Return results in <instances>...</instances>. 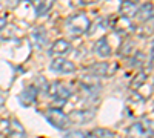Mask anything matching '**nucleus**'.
<instances>
[{
  "label": "nucleus",
  "instance_id": "obj_15",
  "mask_svg": "<svg viewBox=\"0 0 154 138\" xmlns=\"http://www.w3.org/2000/svg\"><path fill=\"white\" fill-rule=\"evenodd\" d=\"M136 54V45L133 40H125L120 46V55L123 57H130V55H134Z\"/></svg>",
  "mask_w": 154,
  "mask_h": 138
},
{
  "label": "nucleus",
  "instance_id": "obj_11",
  "mask_svg": "<svg viewBox=\"0 0 154 138\" xmlns=\"http://www.w3.org/2000/svg\"><path fill=\"white\" fill-rule=\"evenodd\" d=\"M94 52H96L99 57H102V58H106V57L111 55L112 49H111V45H109L108 40H106V37H102V39H99V42L94 45Z\"/></svg>",
  "mask_w": 154,
  "mask_h": 138
},
{
  "label": "nucleus",
  "instance_id": "obj_13",
  "mask_svg": "<svg viewBox=\"0 0 154 138\" xmlns=\"http://www.w3.org/2000/svg\"><path fill=\"white\" fill-rule=\"evenodd\" d=\"M136 16H137V19L140 20V22H151V19H152V3H145V5H142L139 9H137V12H136Z\"/></svg>",
  "mask_w": 154,
  "mask_h": 138
},
{
  "label": "nucleus",
  "instance_id": "obj_23",
  "mask_svg": "<svg viewBox=\"0 0 154 138\" xmlns=\"http://www.w3.org/2000/svg\"><path fill=\"white\" fill-rule=\"evenodd\" d=\"M139 2V0H122V3H133V5H136Z\"/></svg>",
  "mask_w": 154,
  "mask_h": 138
},
{
  "label": "nucleus",
  "instance_id": "obj_21",
  "mask_svg": "<svg viewBox=\"0 0 154 138\" xmlns=\"http://www.w3.org/2000/svg\"><path fill=\"white\" fill-rule=\"evenodd\" d=\"M63 138H86V134L82 131H69L68 134H65Z\"/></svg>",
  "mask_w": 154,
  "mask_h": 138
},
{
  "label": "nucleus",
  "instance_id": "obj_2",
  "mask_svg": "<svg viewBox=\"0 0 154 138\" xmlns=\"http://www.w3.org/2000/svg\"><path fill=\"white\" fill-rule=\"evenodd\" d=\"M45 117H46L48 123H49V124H53L56 129L63 131V129H66V128L69 126L68 115H66L62 109H56V107L48 109V110H46V114H45Z\"/></svg>",
  "mask_w": 154,
  "mask_h": 138
},
{
  "label": "nucleus",
  "instance_id": "obj_12",
  "mask_svg": "<svg viewBox=\"0 0 154 138\" xmlns=\"http://www.w3.org/2000/svg\"><path fill=\"white\" fill-rule=\"evenodd\" d=\"M32 5H34L37 17H42V16L48 14L49 9L53 8L54 0H32Z\"/></svg>",
  "mask_w": 154,
  "mask_h": 138
},
{
  "label": "nucleus",
  "instance_id": "obj_1",
  "mask_svg": "<svg viewBox=\"0 0 154 138\" xmlns=\"http://www.w3.org/2000/svg\"><path fill=\"white\" fill-rule=\"evenodd\" d=\"M89 28H91V22L85 14H75L66 20V29L74 37H80L86 34Z\"/></svg>",
  "mask_w": 154,
  "mask_h": 138
},
{
  "label": "nucleus",
  "instance_id": "obj_10",
  "mask_svg": "<svg viewBox=\"0 0 154 138\" xmlns=\"http://www.w3.org/2000/svg\"><path fill=\"white\" fill-rule=\"evenodd\" d=\"M6 138H26V132H25L23 126L17 120H9V128Z\"/></svg>",
  "mask_w": 154,
  "mask_h": 138
},
{
  "label": "nucleus",
  "instance_id": "obj_22",
  "mask_svg": "<svg viewBox=\"0 0 154 138\" xmlns=\"http://www.w3.org/2000/svg\"><path fill=\"white\" fill-rule=\"evenodd\" d=\"M5 25H6V19L2 16V17H0V31H2V29L5 28Z\"/></svg>",
  "mask_w": 154,
  "mask_h": 138
},
{
  "label": "nucleus",
  "instance_id": "obj_8",
  "mask_svg": "<svg viewBox=\"0 0 154 138\" xmlns=\"http://www.w3.org/2000/svg\"><path fill=\"white\" fill-rule=\"evenodd\" d=\"M35 98H37V87H34V86H28V87H25V89L20 92V95H19V101H20L22 106L28 107V106H31V104L35 101Z\"/></svg>",
  "mask_w": 154,
  "mask_h": 138
},
{
  "label": "nucleus",
  "instance_id": "obj_16",
  "mask_svg": "<svg viewBox=\"0 0 154 138\" xmlns=\"http://www.w3.org/2000/svg\"><path fill=\"white\" fill-rule=\"evenodd\" d=\"M86 138H114V134L108 129L99 128V129H94L93 132H89V135H86Z\"/></svg>",
  "mask_w": 154,
  "mask_h": 138
},
{
  "label": "nucleus",
  "instance_id": "obj_17",
  "mask_svg": "<svg viewBox=\"0 0 154 138\" xmlns=\"http://www.w3.org/2000/svg\"><path fill=\"white\" fill-rule=\"evenodd\" d=\"M122 16L123 17H126V19H130V17H133V16H136V12H137V8H136V5H133V3H123L122 5Z\"/></svg>",
  "mask_w": 154,
  "mask_h": 138
},
{
  "label": "nucleus",
  "instance_id": "obj_7",
  "mask_svg": "<svg viewBox=\"0 0 154 138\" xmlns=\"http://www.w3.org/2000/svg\"><path fill=\"white\" fill-rule=\"evenodd\" d=\"M71 52V43L68 40H57L53 43V46H51L49 49V54L51 55H56V57H63V55H66Z\"/></svg>",
  "mask_w": 154,
  "mask_h": 138
},
{
  "label": "nucleus",
  "instance_id": "obj_4",
  "mask_svg": "<svg viewBox=\"0 0 154 138\" xmlns=\"http://www.w3.org/2000/svg\"><path fill=\"white\" fill-rule=\"evenodd\" d=\"M49 69L53 72H56V74H72L75 71V66L69 60H65V58L59 57V58H54L49 63Z\"/></svg>",
  "mask_w": 154,
  "mask_h": 138
},
{
  "label": "nucleus",
  "instance_id": "obj_9",
  "mask_svg": "<svg viewBox=\"0 0 154 138\" xmlns=\"http://www.w3.org/2000/svg\"><path fill=\"white\" fill-rule=\"evenodd\" d=\"M88 74L91 75H97V77H106V75L112 74V69L108 63H105V61H100V63H94L91 65L88 69H86Z\"/></svg>",
  "mask_w": 154,
  "mask_h": 138
},
{
  "label": "nucleus",
  "instance_id": "obj_19",
  "mask_svg": "<svg viewBox=\"0 0 154 138\" xmlns=\"http://www.w3.org/2000/svg\"><path fill=\"white\" fill-rule=\"evenodd\" d=\"M145 80H146V74L139 72L137 77L133 80V87H134V89H139V87L142 86V84H145Z\"/></svg>",
  "mask_w": 154,
  "mask_h": 138
},
{
  "label": "nucleus",
  "instance_id": "obj_18",
  "mask_svg": "<svg viewBox=\"0 0 154 138\" xmlns=\"http://www.w3.org/2000/svg\"><path fill=\"white\" fill-rule=\"evenodd\" d=\"M130 135L131 137H136V138H139V137H142V135H145V132H143V128H142V124L140 123H136V124H133V126L130 128Z\"/></svg>",
  "mask_w": 154,
  "mask_h": 138
},
{
  "label": "nucleus",
  "instance_id": "obj_20",
  "mask_svg": "<svg viewBox=\"0 0 154 138\" xmlns=\"http://www.w3.org/2000/svg\"><path fill=\"white\" fill-rule=\"evenodd\" d=\"M99 0H69L71 6H85V5H93L97 3Z\"/></svg>",
  "mask_w": 154,
  "mask_h": 138
},
{
  "label": "nucleus",
  "instance_id": "obj_3",
  "mask_svg": "<svg viewBox=\"0 0 154 138\" xmlns=\"http://www.w3.org/2000/svg\"><path fill=\"white\" fill-rule=\"evenodd\" d=\"M46 92L53 97L56 101H59L60 104H65V101L71 97L69 86L65 84V83H60V81H54L53 84H48Z\"/></svg>",
  "mask_w": 154,
  "mask_h": 138
},
{
  "label": "nucleus",
  "instance_id": "obj_14",
  "mask_svg": "<svg viewBox=\"0 0 154 138\" xmlns=\"http://www.w3.org/2000/svg\"><path fill=\"white\" fill-rule=\"evenodd\" d=\"M31 42H32V45H34L37 49H42V46H43L45 42H46V34H45V31H43L42 28H37L35 31H32V32H31Z\"/></svg>",
  "mask_w": 154,
  "mask_h": 138
},
{
  "label": "nucleus",
  "instance_id": "obj_5",
  "mask_svg": "<svg viewBox=\"0 0 154 138\" xmlns=\"http://www.w3.org/2000/svg\"><path fill=\"white\" fill-rule=\"evenodd\" d=\"M96 117V110L94 109H80V110H74L68 115L69 123H75V124H83V123H89Z\"/></svg>",
  "mask_w": 154,
  "mask_h": 138
},
{
  "label": "nucleus",
  "instance_id": "obj_6",
  "mask_svg": "<svg viewBox=\"0 0 154 138\" xmlns=\"http://www.w3.org/2000/svg\"><path fill=\"white\" fill-rule=\"evenodd\" d=\"M111 26L112 29L117 32V34H122V35H126V34H130L136 29V26L131 23L130 19H126V17H117V19H114V22L111 23Z\"/></svg>",
  "mask_w": 154,
  "mask_h": 138
}]
</instances>
